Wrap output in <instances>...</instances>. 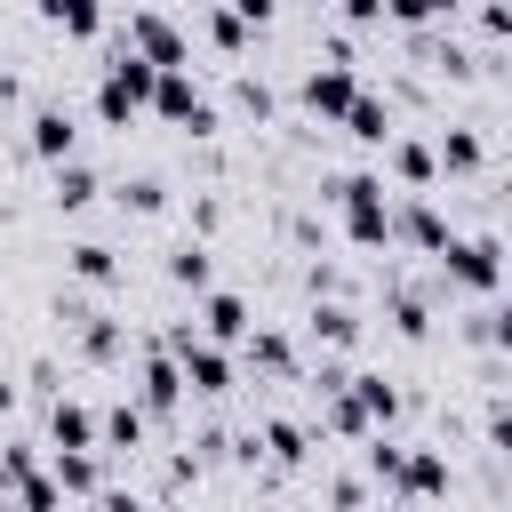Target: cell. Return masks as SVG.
I'll use <instances>...</instances> for the list:
<instances>
[{
  "label": "cell",
  "instance_id": "obj_4",
  "mask_svg": "<svg viewBox=\"0 0 512 512\" xmlns=\"http://www.w3.org/2000/svg\"><path fill=\"white\" fill-rule=\"evenodd\" d=\"M56 320H64V336H72V352L88 360V368H120L128 360V320L120 312H104V304H88V296H56Z\"/></svg>",
  "mask_w": 512,
  "mask_h": 512
},
{
  "label": "cell",
  "instance_id": "obj_16",
  "mask_svg": "<svg viewBox=\"0 0 512 512\" xmlns=\"http://www.w3.org/2000/svg\"><path fill=\"white\" fill-rule=\"evenodd\" d=\"M336 128H344L352 144H368V152H384V144L400 136V120H392V96H376V88H360V96H352V112H344Z\"/></svg>",
  "mask_w": 512,
  "mask_h": 512
},
{
  "label": "cell",
  "instance_id": "obj_43",
  "mask_svg": "<svg viewBox=\"0 0 512 512\" xmlns=\"http://www.w3.org/2000/svg\"><path fill=\"white\" fill-rule=\"evenodd\" d=\"M344 8V24H384V0H336Z\"/></svg>",
  "mask_w": 512,
  "mask_h": 512
},
{
  "label": "cell",
  "instance_id": "obj_25",
  "mask_svg": "<svg viewBox=\"0 0 512 512\" xmlns=\"http://www.w3.org/2000/svg\"><path fill=\"white\" fill-rule=\"evenodd\" d=\"M352 400L368 408V424H376V432H392V424H400V408H408V392H400L392 376H376V368H352Z\"/></svg>",
  "mask_w": 512,
  "mask_h": 512
},
{
  "label": "cell",
  "instance_id": "obj_26",
  "mask_svg": "<svg viewBox=\"0 0 512 512\" xmlns=\"http://www.w3.org/2000/svg\"><path fill=\"white\" fill-rule=\"evenodd\" d=\"M32 8H40V24H56L64 40H104V24H112L104 0H32Z\"/></svg>",
  "mask_w": 512,
  "mask_h": 512
},
{
  "label": "cell",
  "instance_id": "obj_14",
  "mask_svg": "<svg viewBox=\"0 0 512 512\" xmlns=\"http://www.w3.org/2000/svg\"><path fill=\"white\" fill-rule=\"evenodd\" d=\"M192 320H200L216 344H248V336H256V312H248V296H240V288H208Z\"/></svg>",
  "mask_w": 512,
  "mask_h": 512
},
{
  "label": "cell",
  "instance_id": "obj_3",
  "mask_svg": "<svg viewBox=\"0 0 512 512\" xmlns=\"http://www.w3.org/2000/svg\"><path fill=\"white\" fill-rule=\"evenodd\" d=\"M432 264H440V288H456V296H480V304H488V296L504 288V272H512V248H504L496 232H456Z\"/></svg>",
  "mask_w": 512,
  "mask_h": 512
},
{
  "label": "cell",
  "instance_id": "obj_2",
  "mask_svg": "<svg viewBox=\"0 0 512 512\" xmlns=\"http://www.w3.org/2000/svg\"><path fill=\"white\" fill-rule=\"evenodd\" d=\"M152 88H160V64L136 56L128 40H112V56H104V72H96V120H104V128H128L136 112H152Z\"/></svg>",
  "mask_w": 512,
  "mask_h": 512
},
{
  "label": "cell",
  "instance_id": "obj_18",
  "mask_svg": "<svg viewBox=\"0 0 512 512\" xmlns=\"http://www.w3.org/2000/svg\"><path fill=\"white\" fill-rule=\"evenodd\" d=\"M304 328H312V344H328V352H352V344H360V304H352V296H312Z\"/></svg>",
  "mask_w": 512,
  "mask_h": 512
},
{
  "label": "cell",
  "instance_id": "obj_19",
  "mask_svg": "<svg viewBox=\"0 0 512 512\" xmlns=\"http://www.w3.org/2000/svg\"><path fill=\"white\" fill-rule=\"evenodd\" d=\"M240 360H248L256 376H272V384H296V376H304V368H296V344H288V328H264V320H256V336L240 344Z\"/></svg>",
  "mask_w": 512,
  "mask_h": 512
},
{
  "label": "cell",
  "instance_id": "obj_42",
  "mask_svg": "<svg viewBox=\"0 0 512 512\" xmlns=\"http://www.w3.org/2000/svg\"><path fill=\"white\" fill-rule=\"evenodd\" d=\"M32 392H40V400H64V384H56V360H32Z\"/></svg>",
  "mask_w": 512,
  "mask_h": 512
},
{
  "label": "cell",
  "instance_id": "obj_28",
  "mask_svg": "<svg viewBox=\"0 0 512 512\" xmlns=\"http://www.w3.org/2000/svg\"><path fill=\"white\" fill-rule=\"evenodd\" d=\"M200 32H208L224 56H248V40H256V24H248V16H232L224 0H208V8H200Z\"/></svg>",
  "mask_w": 512,
  "mask_h": 512
},
{
  "label": "cell",
  "instance_id": "obj_22",
  "mask_svg": "<svg viewBox=\"0 0 512 512\" xmlns=\"http://www.w3.org/2000/svg\"><path fill=\"white\" fill-rule=\"evenodd\" d=\"M432 152H440V176H480V168H488V136L464 128V120H448V128L432 136Z\"/></svg>",
  "mask_w": 512,
  "mask_h": 512
},
{
  "label": "cell",
  "instance_id": "obj_12",
  "mask_svg": "<svg viewBox=\"0 0 512 512\" xmlns=\"http://www.w3.org/2000/svg\"><path fill=\"white\" fill-rule=\"evenodd\" d=\"M160 280H168V288H192V296H208V288H216V240L184 232V240L160 256Z\"/></svg>",
  "mask_w": 512,
  "mask_h": 512
},
{
  "label": "cell",
  "instance_id": "obj_7",
  "mask_svg": "<svg viewBox=\"0 0 512 512\" xmlns=\"http://www.w3.org/2000/svg\"><path fill=\"white\" fill-rule=\"evenodd\" d=\"M352 96H360V72H352V64H336V56H328V64H312V72L296 80V104H304L320 128H336V120L352 112Z\"/></svg>",
  "mask_w": 512,
  "mask_h": 512
},
{
  "label": "cell",
  "instance_id": "obj_21",
  "mask_svg": "<svg viewBox=\"0 0 512 512\" xmlns=\"http://www.w3.org/2000/svg\"><path fill=\"white\" fill-rule=\"evenodd\" d=\"M144 440H152V416H144V400L128 392V400H112L104 408V456L120 464V456H144Z\"/></svg>",
  "mask_w": 512,
  "mask_h": 512
},
{
  "label": "cell",
  "instance_id": "obj_44",
  "mask_svg": "<svg viewBox=\"0 0 512 512\" xmlns=\"http://www.w3.org/2000/svg\"><path fill=\"white\" fill-rule=\"evenodd\" d=\"M16 96H24V80H16V72H0V104H16Z\"/></svg>",
  "mask_w": 512,
  "mask_h": 512
},
{
  "label": "cell",
  "instance_id": "obj_17",
  "mask_svg": "<svg viewBox=\"0 0 512 512\" xmlns=\"http://www.w3.org/2000/svg\"><path fill=\"white\" fill-rule=\"evenodd\" d=\"M384 168H392L400 192H432V184H440V152H432L424 136H392V144H384Z\"/></svg>",
  "mask_w": 512,
  "mask_h": 512
},
{
  "label": "cell",
  "instance_id": "obj_27",
  "mask_svg": "<svg viewBox=\"0 0 512 512\" xmlns=\"http://www.w3.org/2000/svg\"><path fill=\"white\" fill-rule=\"evenodd\" d=\"M384 320H392V336H408V344L432 336V304H424L408 280H384Z\"/></svg>",
  "mask_w": 512,
  "mask_h": 512
},
{
  "label": "cell",
  "instance_id": "obj_6",
  "mask_svg": "<svg viewBox=\"0 0 512 512\" xmlns=\"http://www.w3.org/2000/svg\"><path fill=\"white\" fill-rule=\"evenodd\" d=\"M152 120H168V128H184L192 144H208L216 128H224V112H216V96L192 80V72H160V88H152Z\"/></svg>",
  "mask_w": 512,
  "mask_h": 512
},
{
  "label": "cell",
  "instance_id": "obj_31",
  "mask_svg": "<svg viewBox=\"0 0 512 512\" xmlns=\"http://www.w3.org/2000/svg\"><path fill=\"white\" fill-rule=\"evenodd\" d=\"M112 200H120L128 216H168V184H160V176H128V184H112Z\"/></svg>",
  "mask_w": 512,
  "mask_h": 512
},
{
  "label": "cell",
  "instance_id": "obj_35",
  "mask_svg": "<svg viewBox=\"0 0 512 512\" xmlns=\"http://www.w3.org/2000/svg\"><path fill=\"white\" fill-rule=\"evenodd\" d=\"M232 448H240V440H232L224 424H200V432H192V456H200V464H224Z\"/></svg>",
  "mask_w": 512,
  "mask_h": 512
},
{
  "label": "cell",
  "instance_id": "obj_38",
  "mask_svg": "<svg viewBox=\"0 0 512 512\" xmlns=\"http://www.w3.org/2000/svg\"><path fill=\"white\" fill-rule=\"evenodd\" d=\"M480 32H488V40H512V8H504V0H480Z\"/></svg>",
  "mask_w": 512,
  "mask_h": 512
},
{
  "label": "cell",
  "instance_id": "obj_48",
  "mask_svg": "<svg viewBox=\"0 0 512 512\" xmlns=\"http://www.w3.org/2000/svg\"><path fill=\"white\" fill-rule=\"evenodd\" d=\"M504 248H512V240H504Z\"/></svg>",
  "mask_w": 512,
  "mask_h": 512
},
{
  "label": "cell",
  "instance_id": "obj_8",
  "mask_svg": "<svg viewBox=\"0 0 512 512\" xmlns=\"http://www.w3.org/2000/svg\"><path fill=\"white\" fill-rule=\"evenodd\" d=\"M120 40H128L136 56H152L160 72H184V56H192V40H184V24H168L160 8H128V24H120Z\"/></svg>",
  "mask_w": 512,
  "mask_h": 512
},
{
  "label": "cell",
  "instance_id": "obj_1",
  "mask_svg": "<svg viewBox=\"0 0 512 512\" xmlns=\"http://www.w3.org/2000/svg\"><path fill=\"white\" fill-rule=\"evenodd\" d=\"M320 208L344 216V240H352V248H392V192H384V176L344 168V176L320 184Z\"/></svg>",
  "mask_w": 512,
  "mask_h": 512
},
{
  "label": "cell",
  "instance_id": "obj_24",
  "mask_svg": "<svg viewBox=\"0 0 512 512\" xmlns=\"http://www.w3.org/2000/svg\"><path fill=\"white\" fill-rule=\"evenodd\" d=\"M64 272H72L80 288H120V248H112V240H72V248H64Z\"/></svg>",
  "mask_w": 512,
  "mask_h": 512
},
{
  "label": "cell",
  "instance_id": "obj_32",
  "mask_svg": "<svg viewBox=\"0 0 512 512\" xmlns=\"http://www.w3.org/2000/svg\"><path fill=\"white\" fill-rule=\"evenodd\" d=\"M464 0H384V24H400V32H416V24H448Z\"/></svg>",
  "mask_w": 512,
  "mask_h": 512
},
{
  "label": "cell",
  "instance_id": "obj_46",
  "mask_svg": "<svg viewBox=\"0 0 512 512\" xmlns=\"http://www.w3.org/2000/svg\"><path fill=\"white\" fill-rule=\"evenodd\" d=\"M0 512H24V504H16V488H8V480H0Z\"/></svg>",
  "mask_w": 512,
  "mask_h": 512
},
{
  "label": "cell",
  "instance_id": "obj_15",
  "mask_svg": "<svg viewBox=\"0 0 512 512\" xmlns=\"http://www.w3.org/2000/svg\"><path fill=\"white\" fill-rule=\"evenodd\" d=\"M392 504H432V496H448V456L440 448H408V464H400V480L384 488Z\"/></svg>",
  "mask_w": 512,
  "mask_h": 512
},
{
  "label": "cell",
  "instance_id": "obj_34",
  "mask_svg": "<svg viewBox=\"0 0 512 512\" xmlns=\"http://www.w3.org/2000/svg\"><path fill=\"white\" fill-rule=\"evenodd\" d=\"M192 232H200V240L224 232V192H192Z\"/></svg>",
  "mask_w": 512,
  "mask_h": 512
},
{
  "label": "cell",
  "instance_id": "obj_40",
  "mask_svg": "<svg viewBox=\"0 0 512 512\" xmlns=\"http://www.w3.org/2000/svg\"><path fill=\"white\" fill-rule=\"evenodd\" d=\"M96 512H152V496H136V488H104Z\"/></svg>",
  "mask_w": 512,
  "mask_h": 512
},
{
  "label": "cell",
  "instance_id": "obj_30",
  "mask_svg": "<svg viewBox=\"0 0 512 512\" xmlns=\"http://www.w3.org/2000/svg\"><path fill=\"white\" fill-rule=\"evenodd\" d=\"M400 464H408V440H392V432H368V440H360V472H368L376 488H392Z\"/></svg>",
  "mask_w": 512,
  "mask_h": 512
},
{
  "label": "cell",
  "instance_id": "obj_29",
  "mask_svg": "<svg viewBox=\"0 0 512 512\" xmlns=\"http://www.w3.org/2000/svg\"><path fill=\"white\" fill-rule=\"evenodd\" d=\"M232 112H240L248 128H272V120H280V96H272V80L240 72V80H232Z\"/></svg>",
  "mask_w": 512,
  "mask_h": 512
},
{
  "label": "cell",
  "instance_id": "obj_41",
  "mask_svg": "<svg viewBox=\"0 0 512 512\" xmlns=\"http://www.w3.org/2000/svg\"><path fill=\"white\" fill-rule=\"evenodd\" d=\"M224 8H232V16H248V24H256V32H264V24H272V16H280V0H224Z\"/></svg>",
  "mask_w": 512,
  "mask_h": 512
},
{
  "label": "cell",
  "instance_id": "obj_11",
  "mask_svg": "<svg viewBox=\"0 0 512 512\" xmlns=\"http://www.w3.org/2000/svg\"><path fill=\"white\" fill-rule=\"evenodd\" d=\"M256 440H264V464H272V472H304V464H312V448H320V424L264 416V424H256Z\"/></svg>",
  "mask_w": 512,
  "mask_h": 512
},
{
  "label": "cell",
  "instance_id": "obj_45",
  "mask_svg": "<svg viewBox=\"0 0 512 512\" xmlns=\"http://www.w3.org/2000/svg\"><path fill=\"white\" fill-rule=\"evenodd\" d=\"M8 416H16V384L0 376V424H8Z\"/></svg>",
  "mask_w": 512,
  "mask_h": 512
},
{
  "label": "cell",
  "instance_id": "obj_47",
  "mask_svg": "<svg viewBox=\"0 0 512 512\" xmlns=\"http://www.w3.org/2000/svg\"><path fill=\"white\" fill-rule=\"evenodd\" d=\"M304 8H328V0H304Z\"/></svg>",
  "mask_w": 512,
  "mask_h": 512
},
{
  "label": "cell",
  "instance_id": "obj_10",
  "mask_svg": "<svg viewBox=\"0 0 512 512\" xmlns=\"http://www.w3.org/2000/svg\"><path fill=\"white\" fill-rule=\"evenodd\" d=\"M24 152H32L40 168L80 160V120H72V104H32V120H24Z\"/></svg>",
  "mask_w": 512,
  "mask_h": 512
},
{
  "label": "cell",
  "instance_id": "obj_37",
  "mask_svg": "<svg viewBox=\"0 0 512 512\" xmlns=\"http://www.w3.org/2000/svg\"><path fill=\"white\" fill-rule=\"evenodd\" d=\"M312 296H352V272H336V264H312Z\"/></svg>",
  "mask_w": 512,
  "mask_h": 512
},
{
  "label": "cell",
  "instance_id": "obj_9",
  "mask_svg": "<svg viewBox=\"0 0 512 512\" xmlns=\"http://www.w3.org/2000/svg\"><path fill=\"white\" fill-rule=\"evenodd\" d=\"M392 240L416 248V256H440V248L456 240V224L432 208V192H400V200H392Z\"/></svg>",
  "mask_w": 512,
  "mask_h": 512
},
{
  "label": "cell",
  "instance_id": "obj_39",
  "mask_svg": "<svg viewBox=\"0 0 512 512\" xmlns=\"http://www.w3.org/2000/svg\"><path fill=\"white\" fill-rule=\"evenodd\" d=\"M488 344L512 360V304H488Z\"/></svg>",
  "mask_w": 512,
  "mask_h": 512
},
{
  "label": "cell",
  "instance_id": "obj_13",
  "mask_svg": "<svg viewBox=\"0 0 512 512\" xmlns=\"http://www.w3.org/2000/svg\"><path fill=\"white\" fill-rule=\"evenodd\" d=\"M48 472L64 480V496H88V504L112 488V456L104 448H48Z\"/></svg>",
  "mask_w": 512,
  "mask_h": 512
},
{
  "label": "cell",
  "instance_id": "obj_33",
  "mask_svg": "<svg viewBox=\"0 0 512 512\" xmlns=\"http://www.w3.org/2000/svg\"><path fill=\"white\" fill-rule=\"evenodd\" d=\"M328 504L336 512H368V472H336L328 480Z\"/></svg>",
  "mask_w": 512,
  "mask_h": 512
},
{
  "label": "cell",
  "instance_id": "obj_20",
  "mask_svg": "<svg viewBox=\"0 0 512 512\" xmlns=\"http://www.w3.org/2000/svg\"><path fill=\"white\" fill-rule=\"evenodd\" d=\"M48 448H104V416L88 400H48Z\"/></svg>",
  "mask_w": 512,
  "mask_h": 512
},
{
  "label": "cell",
  "instance_id": "obj_36",
  "mask_svg": "<svg viewBox=\"0 0 512 512\" xmlns=\"http://www.w3.org/2000/svg\"><path fill=\"white\" fill-rule=\"evenodd\" d=\"M480 424H488V448H496V456H512V400H488V416H480Z\"/></svg>",
  "mask_w": 512,
  "mask_h": 512
},
{
  "label": "cell",
  "instance_id": "obj_23",
  "mask_svg": "<svg viewBox=\"0 0 512 512\" xmlns=\"http://www.w3.org/2000/svg\"><path fill=\"white\" fill-rule=\"evenodd\" d=\"M96 192H104V176H96L88 160H56V168H48V200H56L64 216H80V208H96Z\"/></svg>",
  "mask_w": 512,
  "mask_h": 512
},
{
  "label": "cell",
  "instance_id": "obj_5",
  "mask_svg": "<svg viewBox=\"0 0 512 512\" xmlns=\"http://www.w3.org/2000/svg\"><path fill=\"white\" fill-rule=\"evenodd\" d=\"M184 392H192V384H184V360L160 344V328L136 336V400H144V416H152V424H176V416H184Z\"/></svg>",
  "mask_w": 512,
  "mask_h": 512
}]
</instances>
